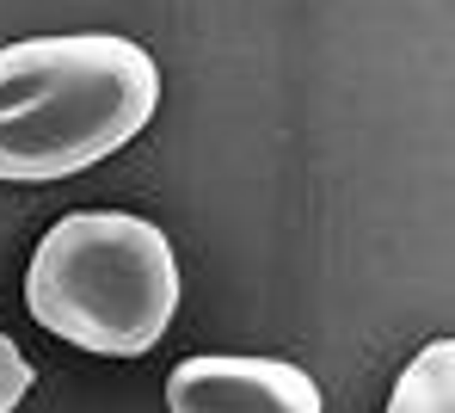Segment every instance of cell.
I'll return each instance as SVG.
<instances>
[{
  "label": "cell",
  "mask_w": 455,
  "mask_h": 413,
  "mask_svg": "<svg viewBox=\"0 0 455 413\" xmlns=\"http://www.w3.org/2000/svg\"><path fill=\"white\" fill-rule=\"evenodd\" d=\"M160 105V69L136 37L68 31L0 50V179L44 185L117 155Z\"/></svg>",
  "instance_id": "cell-1"
},
{
  "label": "cell",
  "mask_w": 455,
  "mask_h": 413,
  "mask_svg": "<svg viewBox=\"0 0 455 413\" xmlns=\"http://www.w3.org/2000/svg\"><path fill=\"white\" fill-rule=\"evenodd\" d=\"M25 309L68 345L105 358H142L179 309V259L148 216L75 210L25 271Z\"/></svg>",
  "instance_id": "cell-2"
},
{
  "label": "cell",
  "mask_w": 455,
  "mask_h": 413,
  "mask_svg": "<svg viewBox=\"0 0 455 413\" xmlns=\"http://www.w3.org/2000/svg\"><path fill=\"white\" fill-rule=\"evenodd\" d=\"M166 413H320V383L283 358L197 352L172 364Z\"/></svg>",
  "instance_id": "cell-3"
},
{
  "label": "cell",
  "mask_w": 455,
  "mask_h": 413,
  "mask_svg": "<svg viewBox=\"0 0 455 413\" xmlns=\"http://www.w3.org/2000/svg\"><path fill=\"white\" fill-rule=\"evenodd\" d=\"M387 413H455V339H431L394 383Z\"/></svg>",
  "instance_id": "cell-4"
},
{
  "label": "cell",
  "mask_w": 455,
  "mask_h": 413,
  "mask_svg": "<svg viewBox=\"0 0 455 413\" xmlns=\"http://www.w3.org/2000/svg\"><path fill=\"white\" fill-rule=\"evenodd\" d=\"M25 389H31V364H25V352L0 333V413H12L25 401Z\"/></svg>",
  "instance_id": "cell-5"
}]
</instances>
